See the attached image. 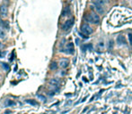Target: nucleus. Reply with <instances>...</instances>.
Wrapping results in <instances>:
<instances>
[{
    "label": "nucleus",
    "instance_id": "nucleus-7",
    "mask_svg": "<svg viewBox=\"0 0 132 114\" xmlns=\"http://www.w3.org/2000/svg\"><path fill=\"white\" fill-rule=\"evenodd\" d=\"M68 64H69V61H68V60H66V59H62V60H60V61H59V66L62 67V68H66L68 66Z\"/></svg>",
    "mask_w": 132,
    "mask_h": 114
},
{
    "label": "nucleus",
    "instance_id": "nucleus-13",
    "mask_svg": "<svg viewBox=\"0 0 132 114\" xmlns=\"http://www.w3.org/2000/svg\"><path fill=\"white\" fill-rule=\"evenodd\" d=\"M5 105H6V106H15V103L13 100H6Z\"/></svg>",
    "mask_w": 132,
    "mask_h": 114
},
{
    "label": "nucleus",
    "instance_id": "nucleus-14",
    "mask_svg": "<svg viewBox=\"0 0 132 114\" xmlns=\"http://www.w3.org/2000/svg\"><path fill=\"white\" fill-rule=\"evenodd\" d=\"M50 84L53 85V86H58V84H59V81L58 79H51L50 80Z\"/></svg>",
    "mask_w": 132,
    "mask_h": 114
},
{
    "label": "nucleus",
    "instance_id": "nucleus-11",
    "mask_svg": "<svg viewBox=\"0 0 132 114\" xmlns=\"http://www.w3.org/2000/svg\"><path fill=\"white\" fill-rule=\"evenodd\" d=\"M70 13V8L68 6H66L64 8V10L62 12V16H66V15H68Z\"/></svg>",
    "mask_w": 132,
    "mask_h": 114
},
{
    "label": "nucleus",
    "instance_id": "nucleus-18",
    "mask_svg": "<svg viewBox=\"0 0 132 114\" xmlns=\"http://www.w3.org/2000/svg\"><path fill=\"white\" fill-rule=\"evenodd\" d=\"M38 97H39V98H41V99H42V101H45V100H46V98H45V97H44L43 95H38Z\"/></svg>",
    "mask_w": 132,
    "mask_h": 114
},
{
    "label": "nucleus",
    "instance_id": "nucleus-12",
    "mask_svg": "<svg viewBox=\"0 0 132 114\" xmlns=\"http://www.w3.org/2000/svg\"><path fill=\"white\" fill-rule=\"evenodd\" d=\"M57 68H58V63L56 61H52L50 64V69L51 70H57Z\"/></svg>",
    "mask_w": 132,
    "mask_h": 114
},
{
    "label": "nucleus",
    "instance_id": "nucleus-17",
    "mask_svg": "<svg viewBox=\"0 0 132 114\" xmlns=\"http://www.w3.org/2000/svg\"><path fill=\"white\" fill-rule=\"evenodd\" d=\"M128 39H129V43L132 46V34H128Z\"/></svg>",
    "mask_w": 132,
    "mask_h": 114
},
{
    "label": "nucleus",
    "instance_id": "nucleus-16",
    "mask_svg": "<svg viewBox=\"0 0 132 114\" xmlns=\"http://www.w3.org/2000/svg\"><path fill=\"white\" fill-rule=\"evenodd\" d=\"M1 64H2V66H3V68H4L5 70H9L10 67H9L8 63H6V62H1Z\"/></svg>",
    "mask_w": 132,
    "mask_h": 114
},
{
    "label": "nucleus",
    "instance_id": "nucleus-1",
    "mask_svg": "<svg viewBox=\"0 0 132 114\" xmlns=\"http://www.w3.org/2000/svg\"><path fill=\"white\" fill-rule=\"evenodd\" d=\"M86 18L87 22L93 23V24H98V23L100 22V17L95 13H89L88 15L86 16Z\"/></svg>",
    "mask_w": 132,
    "mask_h": 114
},
{
    "label": "nucleus",
    "instance_id": "nucleus-19",
    "mask_svg": "<svg viewBox=\"0 0 132 114\" xmlns=\"http://www.w3.org/2000/svg\"><path fill=\"white\" fill-rule=\"evenodd\" d=\"M4 55H5V53H3V52H1V51H0V58H3Z\"/></svg>",
    "mask_w": 132,
    "mask_h": 114
},
{
    "label": "nucleus",
    "instance_id": "nucleus-21",
    "mask_svg": "<svg viewBox=\"0 0 132 114\" xmlns=\"http://www.w3.org/2000/svg\"><path fill=\"white\" fill-rule=\"evenodd\" d=\"M12 111L11 110H5V114H9V113H11Z\"/></svg>",
    "mask_w": 132,
    "mask_h": 114
},
{
    "label": "nucleus",
    "instance_id": "nucleus-20",
    "mask_svg": "<svg viewBox=\"0 0 132 114\" xmlns=\"http://www.w3.org/2000/svg\"><path fill=\"white\" fill-rule=\"evenodd\" d=\"M80 36H81L82 38H87V37H86V36H85L84 34H81V33H80Z\"/></svg>",
    "mask_w": 132,
    "mask_h": 114
},
{
    "label": "nucleus",
    "instance_id": "nucleus-5",
    "mask_svg": "<svg viewBox=\"0 0 132 114\" xmlns=\"http://www.w3.org/2000/svg\"><path fill=\"white\" fill-rule=\"evenodd\" d=\"M7 14V6L5 4H2L0 5V16L5 17Z\"/></svg>",
    "mask_w": 132,
    "mask_h": 114
},
{
    "label": "nucleus",
    "instance_id": "nucleus-2",
    "mask_svg": "<svg viewBox=\"0 0 132 114\" xmlns=\"http://www.w3.org/2000/svg\"><path fill=\"white\" fill-rule=\"evenodd\" d=\"M81 31L85 35H90L93 33V29H92L88 24L84 23V24H82V26H81Z\"/></svg>",
    "mask_w": 132,
    "mask_h": 114
},
{
    "label": "nucleus",
    "instance_id": "nucleus-9",
    "mask_svg": "<svg viewBox=\"0 0 132 114\" xmlns=\"http://www.w3.org/2000/svg\"><path fill=\"white\" fill-rule=\"evenodd\" d=\"M94 6H95V9H96V11H97L98 13H103V9H102L101 4H99L96 3V4H94Z\"/></svg>",
    "mask_w": 132,
    "mask_h": 114
},
{
    "label": "nucleus",
    "instance_id": "nucleus-8",
    "mask_svg": "<svg viewBox=\"0 0 132 114\" xmlns=\"http://www.w3.org/2000/svg\"><path fill=\"white\" fill-rule=\"evenodd\" d=\"M117 42L119 45H123V44H126V41H125V38L122 35H120L118 38H117Z\"/></svg>",
    "mask_w": 132,
    "mask_h": 114
},
{
    "label": "nucleus",
    "instance_id": "nucleus-6",
    "mask_svg": "<svg viewBox=\"0 0 132 114\" xmlns=\"http://www.w3.org/2000/svg\"><path fill=\"white\" fill-rule=\"evenodd\" d=\"M0 27H1L2 29H5L6 31H9V29H10L9 22H6V21H1V22H0Z\"/></svg>",
    "mask_w": 132,
    "mask_h": 114
},
{
    "label": "nucleus",
    "instance_id": "nucleus-4",
    "mask_svg": "<svg viewBox=\"0 0 132 114\" xmlns=\"http://www.w3.org/2000/svg\"><path fill=\"white\" fill-rule=\"evenodd\" d=\"M67 54H72V53H74L75 52V47H74V44L73 43H68L67 45H66V51H64Z\"/></svg>",
    "mask_w": 132,
    "mask_h": 114
},
{
    "label": "nucleus",
    "instance_id": "nucleus-15",
    "mask_svg": "<svg viewBox=\"0 0 132 114\" xmlns=\"http://www.w3.org/2000/svg\"><path fill=\"white\" fill-rule=\"evenodd\" d=\"M5 32L2 28H0V38H5Z\"/></svg>",
    "mask_w": 132,
    "mask_h": 114
},
{
    "label": "nucleus",
    "instance_id": "nucleus-3",
    "mask_svg": "<svg viewBox=\"0 0 132 114\" xmlns=\"http://www.w3.org/2000/svg\"><path fill=\"white\" fill-rule=\"evenodd\" d=\"M74 18H71V19L67 20V21H66L65 22V23L62 25V30L64 31H68L71 27L73 26V24H74Z\"/></svg>",
    "mask_w": 132,
    "mask_h": 114
},
{
    "label": "nucleus",
    "instance_id": "nucleus-10",
    "mask_svg": "<svg viewBox=\"0 0 132 114\" xmlns=\"http://www.w3.org/2000/svg\"><path fill=\"white\" fill-rule=\"evenodd\" d=\"M25 102L27 103H29V104H31V105H33V106H36V105H38L39 103H38V102H36L35 100H32V99H27V100H25Z\"/></svg>",
    "mask_w": 132,
    "mask_h": 114
}]
</instances>
